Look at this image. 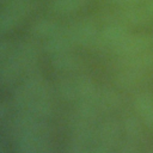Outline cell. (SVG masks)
Listing matches in <instances>:
<instances>
[{"label":"cell","instance_id":"6da1fadb","mask_svg":"<svg viewBox=\"0 0 153 153\" xmlns=\"http://www.w3.org/2000/svg\"><path fill=\"white\" fill-rule=\"evenodd\" d=\"M153 72V50L121 57L118 67V82L124 87H135Z\"/></svg>","mask_w":153,"mask_h":153},{"label":"cell","instance_id":"7a4b0ae2","mask_svg":"<svg viewBox=\"0 0 153 153\" xmlns=\"http://www.w3.org/2000/svg\"><path fill=\"white\" fill-rule=\"evenodd\" d=\"M33 0H0V32L19 24L33 8Z\"/></svg>","mask_w":153,"mask_h":153},{"label":"cell","instance_id":"3957f363","mask_svg":"<svg viewBox=\"0 0 153 153\" xmlns=\"http://www.w3.org/2000/svg\"><path fill=\"white\" fill-rule=\"evenodd\" d=\"M153 50V33L130 32L114 50L120 57L142 54Z\"/></svg>","mask_w":153,"mask_h":153},{"label":"cell","instance_id":"277c9868","mask_svg":"<svg viewBox=\"0 0 153 153\" xmlns=\"http://www.w3.org/2000/svg\"><path fill=\"white\" fill-rule=\"evenodd\" d=\"M134 108L140 120L153 128V93L141 92L134 98Z\"/></svg>","mask_w":153,"mask_h":153},{"label":"cell","instance_id":"5b68a950","mask_svg":"<svg viewBox=\"0 0 153 153\" xmlns=\"http://www.w3.org/2000/svg\"><path fill=\"white\" fill-rule=\"evenodd\" d=\"M92 0H51L50 8L56 14H73L91 4Z\"/></svg>","mask_w":153,"mask_h":153},{"label":"cell","instance_id":"8992f818","mask_svg":"<svg viewBox=\"0 0 153 153\" xmlns=\"http://www.w3.org/2000/svg\"><path fill=\"white\" fill-rule=\"evenodd\" d=\"M140 117H135V116H129L124 120L123 123V128H124V133L128 136V140L131 141H136L139 142L142 136H143V130H142V124L141 121L139 120Z\"/></svg>","mask_w":153,"mask_h":153},{"label":"cell","instance_id":"52a82bcc","mask_svg":"<svg viewBox=\"0 0 153 153\" xmlns=\"http://www.w3.org/2000/svg\"><path fill=\"white\" fill-rule=\"evenodd\" d=\"M146 0H106L112 8H128L143 4Z\"/></svg>","mask_w":153,"mask_h":153},{"label":"cell","instance_id":"ba28073f","mask_svg":"<svg viewBox=\"0 0 153 153\" xmlns=\"http://www.w3.org/2000/svg\"><path fill=\"white\" fill-rule=\"evenodd\" d=\"M142 16L145 18L146 25L153 23V0H146L143 4L140 5Z\"/></svg>","mask_w":153,"mask_h":153},{"label":"cell","instance_id":"9c48e42d","mask_svg":"<svg viewBox=\"0 0 153 153\" xmlns=\"http://www.w3.org/2000/svg\"><path fill=\"white\" fill-rule=\"evenodd\" d=\"M121 153H141V149L137 146V142L136 141L128 140L121 147Z\"/></svg>","mask_w":153,"mask_h":153},{"label":"cell","instance_id":"30bf717a","mask_svg":"<svg viewBox=\"0 0 153 153\" xmlns=\"http://www.w3.org/2000/svg\"><path fill=\"white\" fill-rule=\"evenodd\" d=\"M149 153H153V149H151V151H149Z\"/></svg>","mask_w":153,"mask_h":153}]
</instances>
